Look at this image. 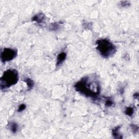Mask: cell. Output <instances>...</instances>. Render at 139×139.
Masks as SVG:
<instances>
[{"label": "cell", "mask_w": 139, "mask_h": 139, "mask_svg": "<svg viewBox=\"0 0 139 139\" xmlns=\"http://www.w3.org/2000/svg\"><path fill=\"white\" fill-rule=\"evenodd\" d=\"M75 90L88 97L97 98L100 93L101 86L97 81H90L89 77L82 78L74 86Z\"/></svg>", "instance_id": "1"}, {"label": "cell", "mask_w": 139, "mask_h": 139, "mask_svg": "<svg viewBox=\"0 0 139 139\" xmlns=\"http://www.w3.org/2000/svg\"><path fill=\"white\" fill-rule=\"evenodd\" d=\"M96 49L101 56L104 58L112 57L117 51L116 47L109 39H99L96 42Z\"/></svg>", "instance_id": "2"}, {"label": "cell", "mask_w": 139, "mask_h": 139, "mask_svg": "<svg viewBox=\"0 0 139 139\" xmlns=\"http://www.w3.org/2000/svg\"><path fill=\"white\" fill-rule=\"evenodd\" d=\"M19 73L16 69H10L4 71L0 78L1 90H5L14 85L19 80Z\"/></svg>", "instance_id": "3"}, {"label": "cell", "mask_w": 139, "mask_h": 139, "mask_svg": "<svg viewBox=\"0 0 139 139\" xmlns=\"http://www.w3.org/2000/svg\"><path fill=\"white\" fill-rule=\"evenodd\" d=\"M17 51L15 49L4 48L1 53V60L2 62H10L17 56Z\"/></svg>", "instance_id": "4"}, {"label": "cell", "mask_w": 139, "mask_h": 139, "mask_svg": "<svg viewBox=\"0 0 139 139\" xmlns=\"http://www.w3.org/2000/svg\"><path fill=\"white\" fill-rule=\"evenodd\" d=\"M45 16L43 13H39V14L34 15L32 17V21H33L36 22L39 24H40L41 23H43L45 20Z\"/></svg>", "instance_id": "5"}, {"label": "cell", "mask_w": 139, "mask_h": 139, "mask_svg": "<svg viewBox=\"0 0 139 139\" xmlns=\"http://www.w3.org/2000/svg\"><path fill=\"white\" fill-rule=\"evenodd\" d=\"M66 58V53L65 52H61L58 55L57 57V63H56V66H60V65L62 64Z\"/></svg>", "instance_id": "6"}, {"label": "cell", "mask_w": 139, "mask_h": 139, "mask_svg": "<svg viewBox=\"0 0 139 139\" xmlns=\"http://www.w3.org/2000/svg\"><path fill=\"white\" fill-rule=\"evenodd\" d=\"M120 128H121L120 126H118V127H116L115 128H114V129L112 130V136H113L115 139H122V136L119 133Z\"/></svg>", "instance_id": "7"}, {"label": "cell", "mask_w": 139, "mask_h": 139, "mask_svg": "<svg viewBox=\"0 0 139 139\" xmlns=\"http://www.w3.org/2000/svg\"><path fill=\"white\" fill-rule=\"evenodd\" d=\"M24 82L27 84V86L28 88V90H30L33 88V87L34 86V83L33 81L30 79V78H26L25 80H24Z\"/></svg>", "instance_id": "8"}, {"label": "cell", "mask_w": 139, "mask_h": 139, "mask_svg": "<svg viewBox=\"0 0 139 139\" xmlns=\"http://www.w3.org/2000/svg\"><path fill=\"white\" fill-rule=\"evenodd\" d=\"M9 126H10V130H11V132L15 134L17 132V131L18 130V124L16 123L12 122L9 124Z\"/></svg>", "instance_id": "9"}, {"label": "cell", "mask_w": 139, "mask_h": 139, "mask_svg": "<svg viewBox=\"0 0 139 139\" xmlns=\"http://www.w3.org/2000/svg\"><path fill=\"white\" fill-rule=\"evenodd\" d=\"M134 109L132 107H128L127 108L125 109V114L129 117H132L133 115L134 114Z\"/></svg>", "instance_id": "10"}, {"label": "cell", "mask_w": 139, "mask_h": 139, "mask_svg": "<svg viewBox=\"0 0 139 139\" xmlns=\"http://www.w3.org/2000/svg\"><path fill=\"white\" fill-rule=\"evenodd\" d=\"M59 24L58 23H53L49 26V28L51 30L53 31H57L59 29Z\"/></svg>", "instance_id": "11"}, {"label": "cell", "mask_w": 139, "mask_h": 139, "mask_svg": "<svg viewBox=\"0 0 139 139\" xmlns=\"http://www.w3.org/2000/svg\"><path fill=\"white\" fill-rule=\"evenodd\" d=\"M113 105H114V102H112L111 99H110V98H108L107 99H106V103H105V106H106V107H110L113 106Z\"/></svg>", "instance_id": "12"}, {"label": "cell", "mask_w": 139, "mask_h": 139, "mask_svg": "<svg viewBox=\"0 0 139 139\" xmlns=\"http://www.w3.org/2000/svg\"><path fill=\"white\" fill-rule=\"evenodd\" d=\"M121 6L122 7H127L130 5V3L129 1H122L121 2Z\"/></svg>", "instance_id": "13"}, {"label": "cell", "mask_w": 139, "mask_h": 139, "mask_svg": "<svg viewBox=\"0 0 139 139\" xmlns=\"http://www.w3.org/2000/svg\"><path fill=\"white\" fill-rule=\"evenodd\" d=\"M26 108V105L25 104H21L20 106H19V108H18V109H17V111L19 112H22V111L24 110Z\"/></svg>", "instance_id": "14"}, {"label": "cell", "mask_w": 139, "mask_h": 139, "mask_svg": "<svg viewBox=\"0 0 139 139\" xmlns=\"http://www.w3.org/2000/svg\"><path fill=\"white\" fill-rule=\"evenodd\" d=\"M130 127H132V130L134 133H137L138 132L139 127H138V125H136L135 124H132L130 125Z\"/></svg>", "instance_id": "15"}]
</instances>
